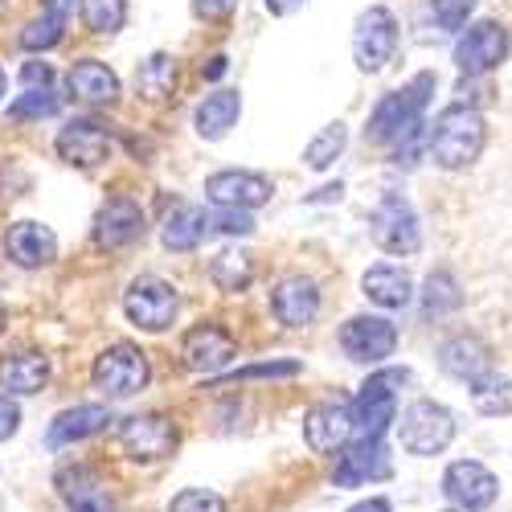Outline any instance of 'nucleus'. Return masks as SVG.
<instances>
[{"mask_svg":"<svg viewBox=\"0 0 512 512\" xmlns=\"http://www.w3.org/2000/svg\"><path fill=\"white\" fill-rule=\"evenodd\" d=\"M431 91H435V74H414L406 87L390 91L386 99L373 107L365 136H369L373 144L410 140L418 127H422V111H426V103H431Z\"/></svg>","mask_w":512,"mask_h":512,"instance_id":"f257e3e1","label":"nucleus"},{"mask_svg":"<svg viewBox=\"0 0 512 512\" xmlns=\"http://www.w3.org/2000/svg\"><path fill=\"white\" fill-rule=\"evenodd\" d=\"M484 136H488V127H484V115L476 107H443L435 127H431V160L439 168H447V173H455V168H467L480 152H484Z\"/></svg>","mask_w":512,"mask_h":512,"instance_id":"f03ea898","label":"nucleus"},{"mask_svg":"<svg viewBox=\"0 0 512 512\" xmlns=\"http://www.w3.org/2000/svg\"><path fill=\"white\" fill-rule=\"evenodd\" d=\"M406 377V369H381L365 381L353 398V439H381L390 422H398V390L406 386Z\"/></svg>","mask_w":512,"mask_h":512,"instance_id":"7ed1b4c3","label":"nucleus"},{"mask_svg":"<svg viewBox=\"0 0 512 512\" xmlns=\"http://www.w3.org/2000/svg\"><path fill=\"white\" fill-rule=\"evenodd\" d=\"M398 435H402V447H406L410 455L426 459V455L447 451V443L455 439V418H451L447 406H439V402H431V398H418V402H410V406L402 410Z\"/></svg>","mask_w":512,"mask_h":512,"instance_id":"20e7f679","label":"nucleus"},{"mask_svg":"<svg viewBox=\"0 0 512 512\" xmlns=\"http://www.w3.org/2000/svg\"><path fill=\"white\" fill-rule=\"evenodd\" d=\"M369 234L386 254H414L422 246L418 213L402 193H381V201L369 213Z\"/></svg>","mask_w":512,"mask_h":512,"instance_id":"39448f33","label":"nucleus"},{"mask_svg":"<svg viewBox=\"0 0 512 512\" xmlns=\"http://www.w3.org/2000/svg\"><path fill=\"white\" fill-rule=\"evenodd\" d=\"M398 54V21L386 5H369L353 29V58L365 74H381Z\"/></svg>","mask_w":512,"mask_h":512,"instance_id":"423d86ee","label":"nucleus"},{"mask_svg":"<svg viewBox=\"0 0 512 512\" xmlns=\"http://www.w3.org/2000/svg\"><path fill=\"white\" fill-rule=\"evenodd\" d=\"M177 308H181L177 287L156 279V275H140L132 287L123 291L127 320H132L136 328H144V332H164L168 324L177 320Z\"/></svg>","mask_w":512,"mask_h":512,"instance_id":"0eeeda50","label":"nucleus"},{"mask_svg":"<svg viewBox=\"0 0 512 512\" xmlns=\"http://www.w3.org/2000/svg\"><path fill=\"white\" fill-rule=\"evenodd\" d=\"M91 377H95V386L107 398H132V394H140L148 386L152 369H148V357L136 345H111V349H103L95 357Z\"/></svg>","mask_w":512,"mask_h":512,"instance_id":"6e6552de","label":"nucleus"},{"mask_svg":"<svg viewBox=\"0 0 512 512\" xmlns=\"http://www.w3.org/2000/svg\"><path fill=\"white\" fill-rule=\"evenodd\" d=\"M119 443H123L127 459L156 463V459L173 455L177 426H173V418H164V414H132V418H123V426H119Z\"/></svg>","mask_w":512,"mask_h":512,"instance_id":"1a4fd4ad","label":"nucleus"},{"mask_svg":"<svg viewBox=\"0 0 512 512\" xmlns=\"http://www.w3.org/2000/svg\"><path fill=\"white\" fill-rule=\"evenodd\" d=\"M340 349L357 365H381L398 349V328L386 316H353L340 328Z\"/></svg>","mask_w":512,"mask_h":512,"instance_id":"9d476101","label":"nucleus"},{"mask_svg":"<svg viewBox=\"0 0 512 512\" xmlns=\"http://www.w3.org/2000/svg\"><path fill=\"white\" fill-rule=\"evenodd\" d=\"M443 492H447V500L459 512H484V508H492L500 484H496V476L488 472L484 463L459 459V463H451L447 472H443Z\"/></svg>","mask_w":512,"mask_h":512,"instance_id":"9b49d317","label":"nucleus"},{"mask_svg":"<svg viewBox=\"0 0 512 512\" xmlns=\"http://www.w3.org/2000/svg\"><path fill=\"white\" fill-rule=\"evenodd\" d=\"M275 193V185L263 173H246V168H226V173H213L205 181V197L218 209H259L267 205Z\"/></svg>","mask_w":512,"mask_h":512,"instance_id":"f8f14e48","label":"nucleus"},{"mask_svg":"<svg viewBox=\"0 0 512 512\" xmlns=\"http://www.w3.org/2000/svg\"><path fill=\"white\" fill-rule=\"evenodd\" d=\"M238 345H234V336L222 328V324H197L185 332V345H181V357H185V369L193 373H222L230 361H234Z\"/></svg>","mask_w":512,"mask_h":512,"instance_id":"ddd939ff","label":"nucleus"},{"mask_svg":"<svg viewBox=\"0 0 512 512\" xmlns=\"http://www.w3.org/2000/svg\"><path fill=\"white\" fill-rule=\"evenodd\" d=\"M304 439L316 455L345 451L353 439V402H320L304 418Z\"/></svg>","mask_w":512,"mask_h":512,"instance_id":"4468645a","label":"nucleus"},{"mask_svg":"<svg viewBox=\"0 0 512 512\" xmlns=\"http://www.w3.org/2000/svg\"><path fill=\"white\" fill-rule=\"evenodd\" d=\"M504 54H508V37L496 21H480L455 41V66L463 74H488L504 62Z\"/></svg>","mask_w":512,"mask_h":512,"instance_id":"2eb2a0df","label":"nucleus"},{"mask_svg":"<svg viewBox=\"0 0 512 512\" xmlns=\"http://www.w3.org/2000/svg\"><path fill=\"white\" fill-rule=\"evenodd\" d=\"M58 156L74 168H99L111 156V136L95 119H70L58 132Z\"/></svg>","mask_w":512,"mask_h":512,"instance_id":"dca6fc26","label":"nucleus"},{"mask_svg":"<svg viewBox=\"0 0 512 512\" xmlns=\"http://www.w3.org/2000/svg\"><path fill=\"white\" fill-rule=\"evenodd\" d=\"M58 496L70 512H115V500L103 484V476L87 463H74L58 472Z\"/></svg>","mask_w":512,"mask_h":512,"instance_id":"f3484780","label":"nucleus"},{"mask_svg":"<svg viewBox=\"0 0 512 512\" xmlns=\"http://www.w3.org/2000/svg\"><path fill=\"white\" fill-rule=\"evenodd\" d=\"M144 238V209L140 201L132 197H111L99 218H95V242L107 246V250H119V246H132Z\"/></svg>","mask_w":512,"mask_h":512,"instance_id":"a211bd4d","label":"nucleus"},{"mask_svg":"<svg viewBox=\"0 0 512 512\" xmlns=\"http://www.w3.org/2000/svg\"><path fill=\"white\" fill-rule=\"evenodd\" d=\"M439 365H443V373H451L455 381H467V386H476V381H484V377L492 373V349L484 345L480 336L463 332V336L443 340Z\"/></svg>","mask_w":512,"mask_h":512,"instance_id":"6ab92c4d","label":"nucleus"},{"mask_svg":"<svg viewBox=\"0 0 512 512\" xmlns=\"http://www.w3.org/2000/svg\"><path fill=\"white\" fill-rule=\"evenodd\" d=\"M5 254L25 267V271H37V267H46L54 263V254H58V238L50 226H41V222H13L9 234H5Z\"/></svg>","mask_w":512,"mask_h":512,"instance_id":"aec40b11","label":"nucleus"},{"mask_svg":"<svg viewBox=\"0 0 512 512\" xmlns=\"http://www.w3.org/2000/svg\"><path fill=\"white\" fill-rule=\"evenodd\" d=\"M390 476V455L381 447V439H357L345 455H340L332 480L340 488H357L365 480H386Z\"/></svg>","mask_w":512,"mask_h":512,"instance_id":"412c9836","label":"nucleus"},{"mask_svg":"<svg viewBox=\"0 0 512 512\" xmlns=\"http://www.w3.org/2000/svg\"><path fill=\"white\" fill-rule=\"evenodd\" d=\"M271 308H275L279 324L304 328V324H312L320 316V287L312 279H304V275H291L271 291Z\"/></svg>","mask_w":512,"mask_h":512,"instance_id":"4be33fe9","label":"nucleus"},{"mask_svg":"<svg viewBox=\"0 0 512 512\" xmlns=\"http://www.w3.org/2000/svg\"><path fill=\"white\" fill-rule=\"evenodd\" d=\"M66 87H70V95H74V99L95 103V107H103V103H115V99H119V78H115V70H111V66H103V62H95V58L74 62V66H70V74H66Z\"/></svg>","mask_w":512,"mask_h":512,"instance_id":"5701e85b","label":"nucleus"},{"mask_svg":"<svg viewBox=\"0 0 512 512\" xmlns=\"http://www.w3.org/2000/svg\"><path fill=\"white\" fill-rule=\"evenodd\" d=\"M111 422V410L107 406H74V410H62L54 422H50V447H70V443H82L99 431H107Z\"/></svg>","mask_w":512,"mask_h":512,"instance_id":"b1692460","label":"nucleus"},{"mask_svg":"<svg viewBox=\"0 0 512 512\" xmlns=\"http://www.w3.org/2000/svg\"><path fill=\"white\" fill-rule=\"evenodd\" d=\"M361 291L369 295V300L377 304V308H406L410 300H414V283H410V275L402 271V267H390V263H381V267H369L365 275H361Z\"/></svg>","mask_w":512,"mask_h":512,"instance_id":"393cba45","label":"nucleus"},{"mask_svg":"<svg viewBox=\"0 0 512 512\" xmlns=\"http://www.w3.org/2000/svg\"><path fill=\"white\" fill-rule=\"evenodd\" d=\"M238 115H242V95L238 91H213V95H205L197 103V115H193L197 136L201 140H222L230 127L238 123Z\"/></svg>","mask_w":512,"mask_h":512,"instance_id":"a878e982","label":"nucleus"},{"mask_svg":"<svg viewBox=\"0 0 512 512\" xmlns=\"http://www.w3.org/2000/svg\"><path fill=\"white\" fill-rule=\"evenodd\" d=\"M205 230H209V213L201 205H177L160 226V242L168 250H177V254H189V250L201 246Z\"/></svg>","mask_w":512,"mask_h":512,"instance_id":"bb28decb","label":"nucleus"},{"mask_svg":"<svg viewBox=\"0 0 512 512\" xmlns=\"http://www.w3.org/2000/svg\"><path fill=\"white\" fill-rule=\"evenodd\" d=\"M50 381V357L41 353H13L0 361V386L9 394H37Z\"/></svg>","mask_w":512,"mask_h":512,"instance_id":"cd10ccee","label":"nucleus"},{"mask_svg":"<svg viewBox=\"0 0 512 512\" xmlns=\"http://www.w3.org/2000/svg\"><path fill=\"white\" fill-rule=\"evenodd\" d=\"M173 87H177V62L168 58V54H152V58L140 62V70H136V91H140L144 99L160 103V99L173 95Z\"/></svg>","mask_w":512,"mask_h":512,"instance_id":"c85d7f7f","label":"nucleus"},{"mask_svg":"<svg viewBox=\"0 0 512 512\" xmlns=\"http://www.w3.org/2000/svg\"><path fill=\"white\" fill-rule=\"evenodd\" d=\"M209 279L218 283L222 291H246L250 279H254V263H250V254L246 250H222V254H213V263H209Z\"/></svg>","mask_w":512,"mask_h":512,"instance_id":"c756f323","label":"nucleus"},{"mask_svg":"<svg viewBox=\"0 0 512 512\" xmlns=\"http://www.w3.org/2000/svg\"><path fill=\"white\" fill-rule=\"evenodd\" d=\"M463 304V291L455 283L451 271H435V275H426V287H422V312L426 316H447Z\"/></svg>","mask_w":512,"mask_h":512,"instance_id":"7c9ffc66","label":"nucleus"},{"mask_svg":"<svg viewBox=\"0 0 512 512\" xmlns=\"http://www.w3.org/2000/svg\"><path fill=\"white\" fill-rule=\"evenodd\" d=\"M472 402H476V410L488 414V418L512 414V377L488 373L484 381H476V386H472Z\"/></svg>","mask_w":512,"mask_h":512,"instance_id":"2f4dec72","label":"nucleus"},{"mask_svg":"<svg viewBox=\"0 0 512 512\" xmlns=\"http://www.w3.org/2000/svg\"><path fill=\"white\" fill-rule=\"evenodd\" d=\"M345 144H349V132H345V123H328L324 132L304 148V164L308 168H316V173H324V168L345 152Z\"/></svg>","mask_w":512,"mask_h":512,"instance_id":"473e14b6","label":"nucleus"},{"mask_svg":"<svg viewBox=\"0 0 512 512\" xmlns=\"http://www.w3.org/2000/svg\"><path fill=\"white\" fill-rule=\"evenodd\" d=\"M82 21L91 33H119L127 21V0H82Z\"/></svg>","mask_w":512,"mask_h":512,"instance_id":"72a5a7b5","label":"nucleus"},{"mask_svg":"<svg viewBox=\"0 0 512 512\" xmlns=\"http://www.w3.org/2000/svg\"><path fill=\"white\" fill-rule=\"evenodd\" d=\"M62 29H66V21H58V17H50V13H41L37 21H29V25H25L21 46H25V50H33V54L54 50L58 41H62Z\"/></svg>","mask_w":512,"mask_h":512,"instance_id":"f704fd0d","label":"nucleus"},{"mask_svg":"<svg viewBox=\"0 0 512 512\" xmlns=\"http://www.w3.org/2000/svg\"><path fill=\"white\" fill-rule=\"evenodd\" d=\"M431 13L439 21V29L455 33V29L467 25V17L476 13V0H431Z\"/></svg>","mask_w":512,"mask_h":512,"instance_id":"c9c22d12","label":"nucleus"},{"mask_svg":"<svg viewBox=\"0 0 512 512\" xmlns=\"http://www.w3.org/2000/svg\"><path fill=\"white\" fill-rule=\"evenodd\" d=\"M168 512H226V500L205 488H185L181 496H173Z\"/></svg>","mask_w":512,"mask_h":512,"instance_id":"e433bc0d","label":"nucleus"},{"mask_svg":"<svg viewBox=\"0 0 512 512\" xmlns=\"http://www.w3.org/2000/svg\"><path fill=\"white\" fill-rule=\"evenodd\" d=\"M54 111H58V95L54 91H25L9 107V115H17V119H41V115H54Z\"/></svg>","mask_w":512,"mask_h":512,"instance_id":"4c0bfd02","label":"nucleus"},{"mask_svg":"<svg viewBox=\"0 0 512 512\" xmlns=\"http://www.w3.org/2000/svg\"><path fill=\"white\" fill-rule=\"evenodd\" d=\"M209 230L230 234V238H246V234H254V218H250L246 209H218L209 218Z\"/></svg>","mask_w":512,"mask_h":512,"instance_id":"58836bf2","label":"nucleus"},{"mask_svg":"<svg viewBox=\"0 0 512 512\" xmlns=\"http://www.w3.org/2000/svg\"><path fill=\"white\" fill-rule=\"evenodd\" d=\"M21 82H25V91H50V82H54L50 62H25L21 66Z\"/></svg>","mask_w":512,"mask_h":512,"instance_id":"ea45409f","label":"nucleus"},{"mask_svg":"<svg viewBox=\"0 0 512 512\" xmlns=\"http://www.w3.org/2000/svg\"><path fill=\"white\" fill-rule=\"evenodd\" d=\"M17 426H21V410L9 394H0V439H13L17 435Z\"/></svg>","mask_w":512,"mask_h":512,"instance_id":"a19ab883","label":"nucleus"},{"mask_svg":"<svg viewBox=\"0 0 512 512\" xmlns=\"http://www.w3.org/2000/svg\"><path fill=\"white\" fill-rule=\"evenodd\" d=\"M234 5L238 0H193V13L205 17V21H222V17L234 13Z\"/></svg>","mask_w":512,"mask_h":512,"instance_id":"79ce46f5","label":"nucleus"},{"mask_svg":"<svg viewBox=\"0 0 512 512\" xmlns=\"http://www.w3.org/2000/svg\"><path fill=\"white\" fill-rule=\"evenodd\" d=\"M295 373H300V365H295V361H275V365H250L238 377H295Z\"/></svg>","mask_w":512,"mask_h":512,"instance_id":"37998d69","label":"nucleus"},{"mask_svg":"<svg viewBox=\"0 0 512 512\" xmlns=\"http://www.w3.org/2000/svg\"><path fill=\"white\" fill-rule=\"evenodd\" d=\"M308 5V0H267V13L275 17H291V13H300Z\"/></svg>","mask_w":512,"mask_h":512,"instance_id":"c03bdc74","label":"nucleus"},{"mask_svg":"<svg viewBox=\"0 0 512 512\" xmlns=\"http://www.w3.org/2000/svg\"><path fill=\"white\" fill-rule=\"evenodd\" d=\"M349 512H390V500H386V496H373V500H361V504H353Z\"/></svg>","mask_w":512,"mask_h":512,"instance_id":"a18cd8bd","label":"nucleus"},{"mask_svg":"<svg viewBox=\"0 0 512 512\" xmlns=\"http://www.w3.org/2000/svg\"><path fill=\"white\" fill-rule=\"evenodd\" d=\"M41 5H46V13H50V17L66 21V13H70V5H74V0H41Z\"/></svg>","mask_w":512,"mask_h":512,"instance_id":"49530a36","label":"nucleus"},{"mask_svg":"<svg viewBox=\"0 0 512 512\" xmlns=\"http://www.w3.org/2000/svg\"><path fill=\"white\" fill-rule=\"evenodd\" d=\"M205 78H222L226 74V58H209V66H201Z\"/></svg>","mask_w":512,"mask_h":512,"instance_id":"de8ad7c7","label":"nucleus"},{"mask_svg":"<svg viewBox=\"0 0 512 512\" xmlns=\"http://www.w3.org/2000/svg\"><path fill=\"white\" fill-rule=\"evenodd\" d=\"M5 87H9V78H5V70H0V99H5Z\"/></svg>","mask_w":512,"mask_h":512,"instance_id":"09e8293b","label":"nucleus"},{"mask_svg":"<svg viewBox=\"0 0 512 512\" xmlns=\"http://www.w3.org/2000/svg\"><path fill=\"white\" fill-rule=\"evenodd\" d=\"M0 328H5V304H0Z\"/></svg>","mask_w":512,"mask_h":512,"instance_id":"8fccbe9b","label":"nucleus"},{"mask_svg":"<svg viewBox=\"0 0 512 512\" xmlns=\"http://www.w3.org/2000/svg\"><path fill=\"white\" fill-rule=\"evenodd\" d=\"M447 512H455V508H447Z\"/></svg>","mask_w":512,"mask_h":512,"instance_id":"3c124183","label":"nucleus"}]
</instances>
